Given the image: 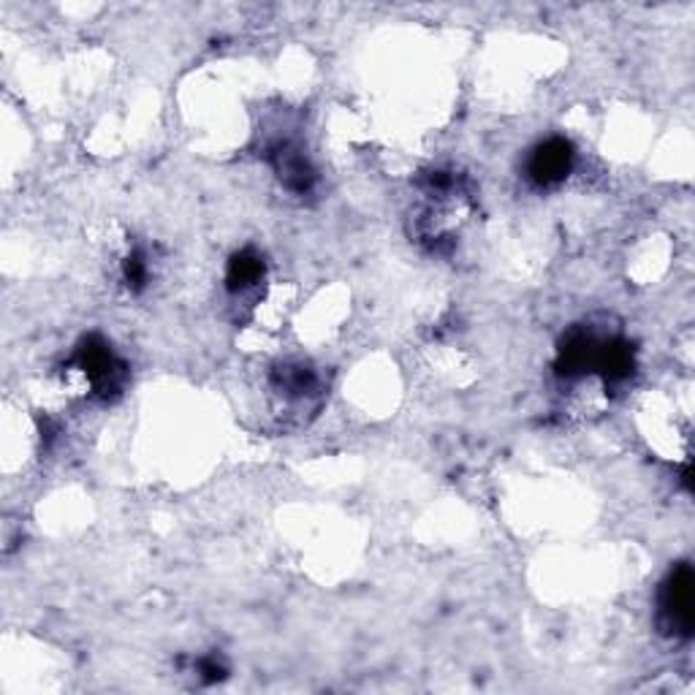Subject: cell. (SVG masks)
<instances>
[{"label":"cell","instance_id":"6da1fadb","mask_svg":"<svg viewBox=\"0 0 695 695\" xmlns=\"http://www.w3.org/2000/svg\"><path fill=\"white\" fill-rule=\"evenodd\" d=\"M657 625L672 638L693 636V568L676 565L657 598Z\"/></svg>","mask_w":695,"mask_h":695},{"label":"cell","instance_id":"7a4b0ae2","mask_svg":"<svg viewBox=\"0 0 695 695\" xmlns=\"http://www.w3.org/2000/svg\"><path fill=\"white\" fill-rule=\"evenodd\" d=\"M71 368L82 375L87 389H90L96 397H104V400H109L111 394H117L128 375L126 364L115 356V351H111L101 337H87L85 343L79 345Z\"/></svg>","mask_w":695,"mask_h":695},{"label":"cell","instance_id":"3957f363","mask_svg":"<svg viewBox=\"0 0 695 695\" xmlns=\"http://www.w3.org/2000/svg\"><path fill=\"white\" fill-rule=\"evenodd\" d=\"M574 145L568 139H546L536 150L530 153L525 164V174L536 188H555L560 185L565 177H568L570 169H574Z\"/></svg>","mask_w":695,"mask_h":695},{"label":"cell","instance_id":"277c9868","mask_svg":"<svg viewBox=\"0 0 695 695\" xmlns=\"http://www.w3.org/2000/svg\"><path fill=\"white\" fill-rule=\"evenodd\" d=\"M266 160L272 164V169H275L277 179H281L285 190H291V194L296 196H304L313 190L315 169L310 166L307 155H304L294 141L288 139L272 141V145L266 147Z\"/></svg>","mask_w":695,"mask_h":695},{"label":"cell","instance_id":"5b68a950","mask_svg":"<svg viewBox=\"0 0 695 695\" xmlns=\"http://www.w3.org/2000/svg\"><path fill=\"white\" fill-rule=\"evenodd\" d=\"M264 277V258L258 256L256 251H239L237 256L228 261V270H226V285L232 294H245L251 291L253 285L261 283Z\"/></svg>","mask_w":695,"mask_h":695},{"label":"cell","instance_id":"8992f818","mask_svg":"<svg viewBox=\"0 0 695 695\" xmlns=\"http://www.w3.org/2000/svg\"><path fill=\"white\" fill-rule=\"evenodd\" d=\"M275 389L285 400H307L319 389V381H315V372L304 364H285L275 370Z\"/></svg>","mask_w":695,"mask_h":695},{"label":"cell","instance_id":"52a82bcc","mask_svg":"<svg viewBox=\"0 0 695 695\" xmlns=\"http://www.w3.org/2000/svg\"><path fill=\"white\" fill-rule=\"evenodd\" d=\"M123 275H126V283L130 291H141L150 281V266H147V258L141 251H134L123 264Z\"/></svg>","mask_w":695,"mask_h":695},{"label":"cell","instance_id":"ba28073f","mask_svg":"<svg viewBox=\"0 0 695 695\" xmlns=\"http://www.w3.org/2000/svg\"><path fill=\"white\" fill-rule=\"evenodd\" d=\"M196 672H198V676H202L204 682H221L223 676H226L228 668L223 666V663L217 660L215 655H209V657H202V660L196 663Z\"/></svg>","mask_w":695,"mask_h":695}]
</instances>
